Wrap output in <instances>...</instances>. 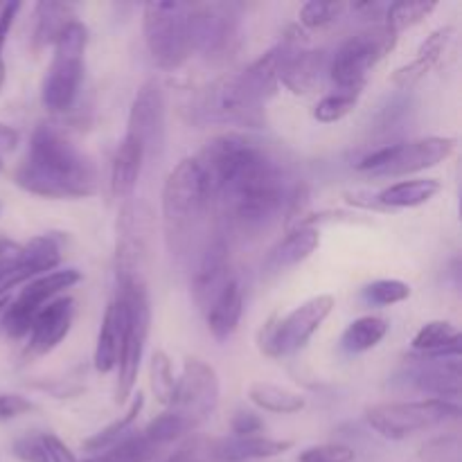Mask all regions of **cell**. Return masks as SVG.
<instances>
[{
  "label": "cell",
  "mask_w": 462,
  "mask_h": 462,
  "mask_svg": "<svg viewBox=\"0 0 462 462\" xmlns=\"http://www.w3.org/2000/svg\"><path fill=\"white\" fill-rule=\"evenodd\" d=\"M194 158L221 219L235 233L260 235L296 210L300 185L289 183L282 165L253 140L237 134L215 135Z\"/></svg>",
  "instance_id": "6da1fadb"
},
{
  "label": "cell",
  "mask_w": 462,
  "mask_h": 462,
  "mask_svg": "<svg viewBox=\"0 0 462 462\" xmlns=\"http://www.w3.org/2000/svg\"><path fill=\"white\" fill-rule=\"evenodd\" d=\"M18 188L43 199H84L97 192V167L52 125H39L14 174Z\"/></svg>",
  "instance_id": "7a4b0ae2"
},
{
  "label": "cell",
  "mask_w": 462,
  "mask_h": 462,
  "mask_svg": "<svg viewBox=\"0 0 462 462\" xmlns=\"http://www.w3.org/2000/svg\"><path fill=\"white\" fill-rule=\"evenodd\" d=\"M212 208L210 185L197 158L180 161L162 185V224L171 251L179 255L189 251Z\"/></svg>",
  "instance_id": "3957f363"
},
{
  "label": "cell",
  "mask_w": 462,
  "mask_h": 462,
  "mask_svg": "<svg viewBox=\"0 0 462 462\" xmlns=\"http://www.w3.org/2000/svg\"><path fill=\"white\" fill-rule=\"evenodd\" d=\"M88 45V27L72 21L54 41V54L41 84V102L50 113H66L75 106L84 81V54Z\"/></svg>",
  "instance_id": "277c9868"
},
{
  "label": "cell",
  "mask_w": 462,
  "mask_h": 462,
  "mask_svg": "<svg viewBox=\"0 0 462 462\" xmlns=\"http://www.w3.org/2000/svg\"><path fill=\"white\" fill-rule=\"evenodd\" d=\"M397 45V34L383 23L370 25L343 41L328 63L329 79L338 90H364L370 70L391 54Z\"/></svg>",
  "instance_id": "5b68a950"
},
{
  "label": "cell",
  "mask_w": 462,
  "mask_h": 462,
  "mask_svg": "<svg viewBox=\"0 0 462 462\" xmlns=\"http://www.w3.org/2000/svg\"><path fill=\"white\" fill-rule=\"evenodd\" d=\"M189 5L147 3L143 12L144 43L153 63L162 70H176L192 54L188 30Z\"/></svg>",
  "instance_id": "8992f818"
},
{
  "label": "cell",
  "mask_w": 462,
  "mask_h": 462,
  "mask_svg": "<svg viewBox=\"0 0 462 462\" xmlns=\"http://www.w3.org/2000/svg\"><path fill=\"white\" fill-rule=\"evenodd\" d=\"M332 310L334 296L323 293V296H314L298 305L287 316L273 314L257 334V347H260L262 355L273 356V359L300 350L319 332L320 325L332 314Z\"/></svg>",
  "instance_id": "52a82bcc"
},
{
  "label": "cell",
  "mask_w": 462,
  "mask_h": 462,
  "mask_svg": "<svg viewBox=\"0 0 462 462\" xmlns=\"http://www.w3.org/2000/svg\"><path fill=\"white\" fill-rule=\"evenodd\" d=\"M460 415V406L447 400H413V402H388V404L370 406L365 420L386 440H406L420 431L445 424Z\"/></svg>",
  "instance_id": "ba28073f"
},
{
  "label": "cell",
  "mask_w": 462,
  "mask_h": 462,
  "mask_svg": "<svg viewBox=\"0 0 462 462\" xmlns=\"http://www.w3.org/2000/svg\"><path fill=\"white\" fill-rule=\"evenodd\" d=\"M117 298L126 305V334L116 368V402L125 404L131 393H134L135 379H138L140 361H143L149 325H152V307H149L147 284L144 282L122 284V287H117Z\"/></svg>",
  "instance_id": "9c48e42d"
},
{
  "label": "cell",
  "mask_w": 462,
  "mask_h": 462,
  "mask_svg": "<svg viewBox=\"0 0 462 462\" xmlns=\"http://www.w3.org/2000/svg\"><path fill=\"white\" fill-rule=\"evenodd\" d=\"M456 140L442 135L411 140V143L388 144L377 149L356 162V170L374 176H409L418 171L431 170L447 158L454 156Z\"/></svg>",
  "instance_id": "30bf717a"
},
{
  "label": "cell",
  "mask_w": 462,
  "mask_h": 462,
  "mask_svg": "<svg viewBox=\"0 0 462 462\" xmlns=\"http://www.w3.org/2000/svg\"><path fill=\"white\" fill-rule=\"evenodd\" d=\"M199 113L210 125L246 126V129H260L266 125L264 104L248 93L239 72H228L212 81L203 90Z\"/></svg>",
  "instance_id": "8fae6325"
},
{
  "label": "cell",
  "mask_w": 462,
  "mask_h": 462,
  "mask_svg": "<svg viewBox=\"0 0 462 462\" xmlns=\"http://www.w3.org/2000/svg\"><path fill=\"white\" fill-rule=\"evenodd\" d=\"M81 280V273L77 269L66 271H52L41 278L30 280L25 287L21 289L16 298L9 300V305L3 311V329L9 338H25L30 334L32 323H34L36 314L48 305L50 300L61 296L66 289L75 287Z\"/></svg>",
  "instance_id": "7c38bea8"
},
{
  "label": "cell",
  "mask_w": 462,
  "mask_h": 462,
  "mask_svg": "<svg viewBox=\"0 0 462 462\" xmlns=\"http://www.w3.org/2000/svg\"><path fill=\"white\" fill-rule=\"evenodd\" d=\"M149 212L143 203H126L117 219L116 275L117 287L144 282V264L149 253Z\"/></svg>",
  "instance_id": "4fadbf2b"
},
{
  "label": "cell",
  "mask_w": 462,
  "mask_h": 462,
  "mask_svg": "<svg viewBox=\"0 0 462 462\" xmlns=\"http://www.w3.org/2000/svg\"><path fill=\"white\" fill-rule=\"evenodd\" d=\"M219 404V377L217 370L197 356H188L180 379H176L174 402L170 409L183 415L194 429L206 422L208 415Z\"/></svg>",
  "instance_id": "5bb4252c"
},
{
  "label": "cell",
  "mask_w": 462,
  "mask_h": 462,
  "mask_svg": "<svg viewBox=\"0 0 462 462\" xmlns=\"http://www.w3.org/2000/svg\"><path fill=\"white\" fill-rule=\"evenodd\" d=\"M237 27L239 16L235 5H189L188 30L192 52H201L206 57H224L233 50Z\"/></svg>",
  "instance_id": "9a60e30c"
},
{
  "label": "cell",
  "mask_w": 462,
  "mask_h": 462,
  "mask_svg": "<svg viewBox=\"0 0 462 462\" xmlns=\"http://www.w3.org/2000/svg\"><path fill=\"white\" fill-rule=\"evenodd\" d=\"M167 129V106L165 93L158 79H147L140 86L138 95L134 97L129 108V122L126 134L129 138L138 140L144 149V156L162 152Z\"/></svg>",
  "instance_id": "2e32d148"
},
{
  "label": "cell",
  "mask_w": 462,
  "mask_h": 462,
  "mask_svg": "<svg viewBox=\"0 0 462 462\" xmlns=\"http://www.w3.org/2000/svg\"><path fill=\"white\" fill-rule=\"evenodd\" d=\"M280 84L293 95H307L319 86L320 75L328 66L323 50H307L300 34L284 36L280 41Z\"/></svg>",
  "instance_id": "e0dca14e"
},
{
  "label": "cell",
  "mask_w": 462,
  "mask_h": 462,
  "mask_svg": "<svg viewBox=\"0 0 462 462\" xmlns=\"http://www.w3.org/2000/svg\"><path fill=\"white\" fill-rule=\"evenodd\" d=\"M237 275L233 273L230 264V251L224 237H215L203 248L192 275V293L199 310L206 314L217 296L228 287Z\"/></svg>",
  "instance_id": "ac0fdd59"
},
{
  "label": "cell",
  "mask_w": 462,
  "mask_h": 462,
  "mask_svg": "<svg viewBox=\"0 0 462 462\" xmlns=\"http://www.w3.org/2000/svg\"><path fill=\"white\" fill-rule=\"evenodd\" d=\"M75 320V300L70 296H59L50 300L43 310L36 314L27 334V352L32 356L50 355L63 338L68 337Z\"/></svg>",
  "instance_id": "d6986e66"
},
{
  "label": "cell",
  "mask_w": 462,
  "mask_h": 462,
  "mask_svg": "<svg viewBox=\"0 0 462 462\" xmlns=\"http://www.w3.org/2000/svg\"><path fill=\"white\" fill-rule=\"evenodd\" d=\"M319 244L320 233L314 226L298 224L296 228L289 230L287 237H282L271 248L269 255L262 262V273L266 278H278V275L287 273L293 266L302 264L319 248Z\"/></svg>",
  "instance_id": "ffe728a7"
},
{
  "label": "cell",
  "mask_w": 462,
  "mask_h": 462,
  "mask_svg": "<svg viewBox=\"0 0 462 462\" xmlns=\"http://www.w3.org/2000/svg\"><path fill=\"white\" fill-rule=\"evenodd\" d=\"M411 383L429 393L433 400L456 402L460 397V356L451 359H422L411 373Z\"/></svg>",
  "instance_id": "44dd1931"
},
{
  "label": "cell",
  "mask_w": 462,
  "mask_h": 462,
  "mask_svg": "<svg viewBox=\"0 0 462 462\" xmlns=\"http://www.w3.org/2000/svg\"><path fill=\"white\" fill-rule=\"evenodd\" d=\"M126 334V305L116 298L111 305L104 311L102 328L97 334V346H95V370L102 374L111 373L117 368V361H120L122 343H125Z\"/></svg>",
  "instance_id": "7402d4cb"
},
{
  "label": "cell",
  "mask_w": 462,
  "mask_h": 462,
  "mask_svg": "<svg viewBox=\"0 0 462 462\" xmlns=\"http://www.w3.org/2000/svg\"><path fill=\"white\" fill-rule=\"evenodd\" d=\"M244 316V289L242 282L237 278L219 293V296L212 300V305L208 307L206 320L208 329L212 332V337L217 341H228L239 328V320Z\"/></svg>",
  "instance_id": "603a6c76"
},
{
  "label": "cell",
  "mask_w": 462,
  "mask_h": 462,
  "mask_svg": "<svg viewBox=\"0 0 462 462\" xmlns=\"http://www.w3.org/2000/svg\"><path fill=\"white\" fill-rule=\"evenodd\" d=\"M293 447L291 440H273L266 436H228L217 440L221 462H246L275 458L287 454Z\"/></svg>",
  "instance_id": "cb8c5ba5"
},
{
  "label": "cell",
  "mask_w": 462,
  "mask_h": 462,
  "mask_svg": "<svg viewBox=\"0 0 462 462\" xmlns=\"http://www.w3.org/2000/svg\"><path fill=\"white\" fill-rule=\"evenodd\" d=\"M144 149L138 140L125 135L122 143L117 144L116 156L111 165V189L116 197L129 199L138 188L140 174L144 165Z\"/></svg>",
  "instance_id": "d4e9b609"
},
{
  "label": "cell",
  "mask_w": 462,
  "mask_h": 462,
  "mask_svg": "<svg viewBox=\"0 0 462 462\" xmlns=\"http://www.w3.org/2000/svg\"><path fill=\"white\" fill-rule=\"evenodd\" d=\"M460 332L449 320H431L413 337V350L422 359H451L460 356Z\"/></svg>",
  "instance_id": "484cf974"
},
{
  "label": "cell",
  "mask_w": 462,
  "mask_h": 462,
  "mask_svg": "<svg viewBox=\"0 0 462 462\" xmlns=\"http://www.w3.org/2000/svg\"><path fill=\"white\" fill-rule=\"evenodd\" d=\"M440 189V180L436 179L400 180V183H393L388 188H383L374 197V201L383 210H406V208H418L429 203Z\"/></svg>",
  "instance_id": "4316f807"
},
{
  "label": "cell",
  "mask_w": 462,
  "mask_h": 462,
  "mask_svg": "<svg viewBox=\"0 0 462 462\" xmlns=\"http://www.w3.org/2000/svg\"><path fill=\"white\" fill-rule=\"evenodd\" d=\"M451 34H454V30H451L449 25L433 32V34L424 41L422 48L418 50V57H415L409 66L395 70L393 81H395L397 86H402V88H411L413 84H418V81L440 61L442 52H445L447 45H449Z\"/></svg>",
  "instance_id": "83f0119b"
},
{
  "label": "cell",
  "mask_w": 462,
  "mask_h": 462,
  "mask_svg": "<svg viewBox=\"0 0 462 462\" xmlns=\"http://www.w3.org/2000/svg\"><path fill=\"white\" fill-rule=\"evenodd\" d=\"M239 77H242L246 90L257 102H269L278 93L280 86V45H275L269 52L262 54L260 59H255L246 70L239 72Z\"/></svg>",
  "instance_id": "f1b7e54d"
},
{
  "label": "cell",
  "mask_w": 462,
  "mask_h": 462,
  "mask_svg": "<svg viewBox=\"0 0 462 462\" xmlns=\"http://www.w3.org/2000/svg\"><path fill=\"white\" fill-rule=\"evenodd\" d=\"M248 400H251L260 411L280 415H293L307 406L305 395L266 382L251 383V388H248Z\"/></svg>",
  "instance_id": "f546056e"
},
{
  "label": "cell",
  "mask_w": 462,
  "mask_h": 462,
  "mask_svg": "<svg viewBox=\"0 0 462 462\" xmlns=\"http://www.w3.org/2000/svg\"><path fill=\"white\" fill-rule=\"evenodd\" d=\"M36 27H34V48L43 50L54 45L61 32L75 21V12L66 3H39L36 5Z\"/></svg>",
  "instance_id": "4dcf8cb0"
},
{
  "label": "cell",
  "mask_w": 462,
  "mask_h": 462,
  "mask_svg": "<svg viewBox=\"0 0 462 462\" xmlns=\"http://www.w3.org/2000/svg\"><path fill=\"white\" fill-rule=\"evenodd\" d=\"M386 334L388 320L379 319V316H361L346 328L341 337V347L347 355H364V352L377 347Z\"/></svg>",
  "instance_id": "1f68e13d"
},
{
  "label": "cell",
  "mask_w": 462,
  "mask_h": 462,
  "mask_svg": "<svg viewBox=\"0 0 462 462\" xmlns=\"http://www.w3.org/2000/svg\"><path fill=\"white\" fill-rule=\"evenodd\" d=\"M21 260L32 280L41 278V275L57 271V266L61 264V248L52 235H39L23 246Z\"/></svg>",
  "instance_id": "d6a6232c"
},
{
  "label": "cell",
  "mask_w": 462,
  "mask_h": 462,
  "mask_svg": "<svg viewBox=\"0 0 462 462\" xmlns=\"http://www.w3.org/2000/svg\"><path fill=\"white\" fill-rule=\"evenodd\" d=\"M143 406H144V397H143V393H138V395L131 400L129 409L125 411V415H120V418L113 420L108 427H104L102 431H97L95 436H90L88 440H84V449L90 451V454H102V451H106L108 447L117 445L122 438H126L129 429L134 427L135 418L140 415Z\"/></svg>",
  "instance_id": "836d02e7"
},
{
  "label": "cell",
  "mask_w": 462,
  "mask_h": 462,
  "mask_svg": "<svg viewBox=\"0 0 462 462\" xmlns=\"http://www.w3.org/2000/svg\"><path fill=\"white\" fill-rule=\"evenodd\" d=\"M192 431H194V427L183 418V415H179L176 411L167 409L165 413H161L158 418H153L152 422L147 424V429L143 431V436H144V440L152 442L156 449H161V447L171 445V442L183 440L185 436H192Z\"/></svg>",
  "instance_id": "e575fe53"
},
{
  "label": "cell",
  "mask_w": 462,
  "mask_h": 462,
  "mask_svg": "<svg viewBox=\"0 0 462 462\" xmlns=\"http://www.w3.org/2000/svg\"><path fill=\"white\" fill-rule=\"evenodd\" d=\"M21 255V244L12 242V239H0V298L9 296V289L27 284L32 280Z\"/></svg>",
  "instance_id": "d590c367"
},
{
  "label": "cell",
  "mask_w": 462,
  "mask_h": 462,
  "mask_svg": "<svg viewBox=\"0 0 462 462\" xmlns=\"http://www.w3.org/2000/svg\"><path fill=\"white\" fill-rule=\"evenodd\" d=\"M158 449L152 442L144 440L143 433H135V436L122 438L117 445L108 447L106 451L97 454L95 458L86 462H152L156 458Z\"/></svg>",
  "instance_id": "8d00e7d4"
},
{
  "label": "cell",
  "mask_w": 462,
  "mask_h": 462,
  "mask_svg": "<svg viewBox=\"0 0 462 462\" xmlns=\"http://www.w3.org/2000/svg\"><path fill=\"white\" fill-rule=\"evenodd\" d=\"M438 3H427V0H404V3H393L386 7V23L383 25L391 27L395 34H400L402 30H409V27L418 25L431 12H436Z\"/></svg>",
  "instance_id": "74e56055"
},
{
  "label": "cell",
  "mask_w": 462,
  "mask_h": 462,
  "mask_svg": "<svg viewBox=\"0 0 462 462\" xmlns=\"http://www.w3.org/2000/svg\"><path fill=\"white\" fill-rule=\"evenodd\" d=\"M149 377H152V391L162 406H171L176 393V377L171 368V359L167 352L156 350L152 355V365H149Z\"/></svg>",
  "instance_id": "f35d334b"
},
{
  "label": "cell",
  "mask_w": 462,
  "mask_h": 462,
  "mask_svg": "<svg viewBox=\"0 0 462 462\" xmlns=\"http://www.w3.org/2000/svg\"><path fill=\"white\" fill-rule=\"evenodd\" d=\"M361 90H337V93H329L316 104L314 117L323 125H334V122L343 120L346 116H350L352 108L359 104Z\"/></svg>",
  "instance_id": "ab89813d"
},
{
  "label": "cell",
  "mask_w": 462,
  "mask_h": 462,
  "mask_svg": "<svg viewBox=\"0 0 462 462\" xmlns=\"http://www.w3.org/2000/svg\"><path fill=\"white\" fill-rule=\"evenodd\" d=\"M409 296H411V284L402 282V280H395V278L374 280V282H370L368 287L361 291V298L373 307L397 305V302H404Z\"/></svg>",
  "instance_id": "60d3db41"
},
{
  "label": "cell",
  "mask_w": 462,
  "mask_h": 462,
  "mask_svg": "<svg viewBox=\"0 0 462 462\" xmlns=\"http://www.w3.org/2000/svg\"><path fill=\"white\" fill-rule=\"evenodd\" d=\"M219 438L210 436H189L183 445L174 451L165 462H221L219 449H217Z\"/></svg>",
  "instance_id": "b9f144b4"
},
{
  "label": "cell",
  "mask_w": 462,
  "mask_h": 462,
  "mask_svg": "<svg viewBox=\"0 0 462 462\" xmlns=\"http://www.w3.org/2000/svg\"><path fill=\"white\" fill-rule=\"evenodd\" d=\"M343 9H346L343 3H319V0H311V3L302 5L298 18H300V25L305 30H320V27L337 21L343 14Z\"/></svg>",
  "instance_id": "7bdbcfd3"
},
{
  "label": "cell",
  "mask_w": 462,
  "mask_h": 462,
  "mask_svg": "<svg viewBox=\"0 0 462 462\" xmlns=\"http://www.w3.org/2000/svg\"><path fill=\"white\" fill-rule=\"evenodd\" d=\"M420 456H422L424 462H460V438H436V440L427 442L422 447V454Z\"/></svg>",
  "instance_id": "ee69618b"
},
{
  "label": "cell",
  "mask_w": 462,
  "mask_h": 462,
  "mask_svg": "<svg viewBox=\"0 0 462 462\" xmlns=\"http://www.w3.org/2000/svg\"><path fill=\"white\" fill-rule=\"evenodd\" d=\"M298 462H355V449H350L347 445L328 442V445L305 449L298 456Z\"/></svg>",
  "instance_id": "f6af8a7d"
},
{
  "label": "cell",
  "mask_w": 462,
  "mask_h": 462,
  "mask_svg": "<svg viewBox=\"0 0 462 462\" xmlns=\"http://www.w3.org/2000/svg\"><path fill=\"white\" fill-rule=\"evenodd\" d=\"M12 451L21 462H48V456H45L39 436L18 438V440L14 442Z\"/></svg>",
  "instance_id": "bcb514c9"
},
{
  "label": "cell",
  "mask_w": 462,
  "mask_h": 462,
  "mask_svg": "<svg viewBox=\"0 0 462 462\" xmlns=\"http://www.w3.org/2000/svg\"><path fill=\"white\" fill-rule=\"evenodd\" d=\"M34 409L27 397L16 395V393H0V420H14L18 415H25Z\"/></svg>",
  "instance_id": "7dc6e473"
},
{
  "label": "cell",
  "mask_w": 462,
  "mask_h": 462,
  "mask_svg": "<svg viewBox=\"0 0 462 462\" xmlns=\"http://www.w3.org/2000/svg\"><path fill=\"white\" fill-rule=\"evenodd\" d=\"M39 440L41 445H43L48 462H79L77 460V456L70 451V447H68L63 440H59L54 433H41Z\"/></svg>",
  "instance_id": "c3c4849f"
},
{
  "label": "cell",
  "mask_w": 462,
  "mask_h": 462,
  "mask_svg": "<svg viewBox=\"0 0 462 462\" xmlns=\"http://www.w3.org/2000/svg\"><path fill=\"white\" fill-rule=\"evenodd\" d=\"M230 429H233V436H260L264 420L253 411H239L230 422Z\"/></svg>",
  "instance_id": "681fc988"
},
{
  "label": "cell",
  "mask_w": 462,
  "mask_h": 462,
  "mask_svg": "<svg viewBox=\"0 0 462 462\" xmlns=\"http://www.w3.org/2000/svg\"><path fill=\"white\" fill-rule=\"evenodd\" d=\"M18 140H21L18 131L14 129V126L3 125V122H0V153L14 152L18 144Z\"/></svg>",
  "instance_id": "f907efd6"
},
{
  "label": "cell",
  "mask_w": 462,
  "mask_h": 462,
  "mask_svg": "<svg viewBox=\"0 0 462 462\" xmlns=\"http://www.w3.org/2000/svg\"><path fill=\"white\" fill-rule=\"evenodd\" d=\"M3 86H5V59H3V52H0V93H3Z\"/></svg>",
  "instance_id": "816d5d0a"
},
{
  "label": "cell",
  "mask_w": 462,
  "mask_h": 462,
  "mask_svg": "<svg viewBox=\"0 0 462 462\" xmlns=\"http://www.w3.org/2000/svg\"><path fill=\"white\" fill-rule=\"evenodd\" d=\"M9 300H12V296H5V298H0V316H3L5 307L9 305Z\"/></svg>",
  "instance_id": "f5cc1de1"
}]
</instances>
